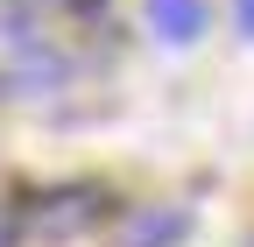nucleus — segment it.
<instances>
[{
  "mask_svg": "<svg viewBox=\"0 0 254 247\" xmlns=\"http://www.w3.org/2000/svg\"><path fill=\"white\" fill-rule=\"evenodd\" d=\"M113 212V198L99 191V184H64V191H43L36 205H28V226H36L43 240H78V233H92Z\"/></svg>",
  "mask_w": 254,
  "mask_h": 247,
  "instance_id": "f257e3e1",
  "label": "nucleus"
},
{
  "mask_svg": "<svg viewBox=\"0 0 254 247\" xmlns=\"http://www.w3.org/2000/svg\"><path fill=\"white\" fill-rule=\"evenodd\" d=\"M184 240V212H134V219H127V240L120 247H177Z\"/></svg>",
  "mask_w": 254,
  "mask_h": 247,
  "instance_id": "7ed1b4c3",
  "label": "nucleus"
},
{
  "mask_svg": "<svg viewBox=\"0 0 254 247\" xmlns=\"http://www.w3.org/2000/svg\"><path fill=\"white\" fill-rule=\"evenodd\" d=\"M141 14L163 43H198L205 36V0H148Z\"/></svg>",
  "mask_w": 254,
  "mask_h": 247,
  "instance_id": "f03ea898",
  "label": "nucleus"
},
{
  "mask_svg": "<svg viewBox=\"0 0 254 247\" xmlns=\"http://www.w3.org/2000/svg\"><path fill=\"white\" fill-rule=\"evenodd\" d=\"M233 14H240V36L254 43V0H233Z\"/></svg>",
  "mask_w": 254,
  "mask_h": 247,
  "instance_id": "20e7f679",
  "label": "nucleus"
},
{
  "mask_svg": "<svg viewBox=\"0 0 254 247\" xmlns=\"http://www.w3.org/2000/svg\"><path fill=\"white\" fill-rule=\"evenodd\" d=\"M0 247H14V219H7V205H0Z\"/></svg>",
  "mask_w": 254,
  "mask_h": 247,
  "instance_id": "39448f33",
  "label": "nucleus"
},
{
  "mask_svg": "<svg viewBox=\"0 0 254 247\" xmlns=\"http://www.w3.org/2000/svg\"><path fill=\"white\" fill-rule=\"evenodd\" d=\"M64 7H78V14H99V7H106V0H64Z\"/></svg>",
  "mask_w": 254,
  "mask_h": 247,
  "instance_id": "423d86ee",
  "label": "nucleus"
}]
</instances>
